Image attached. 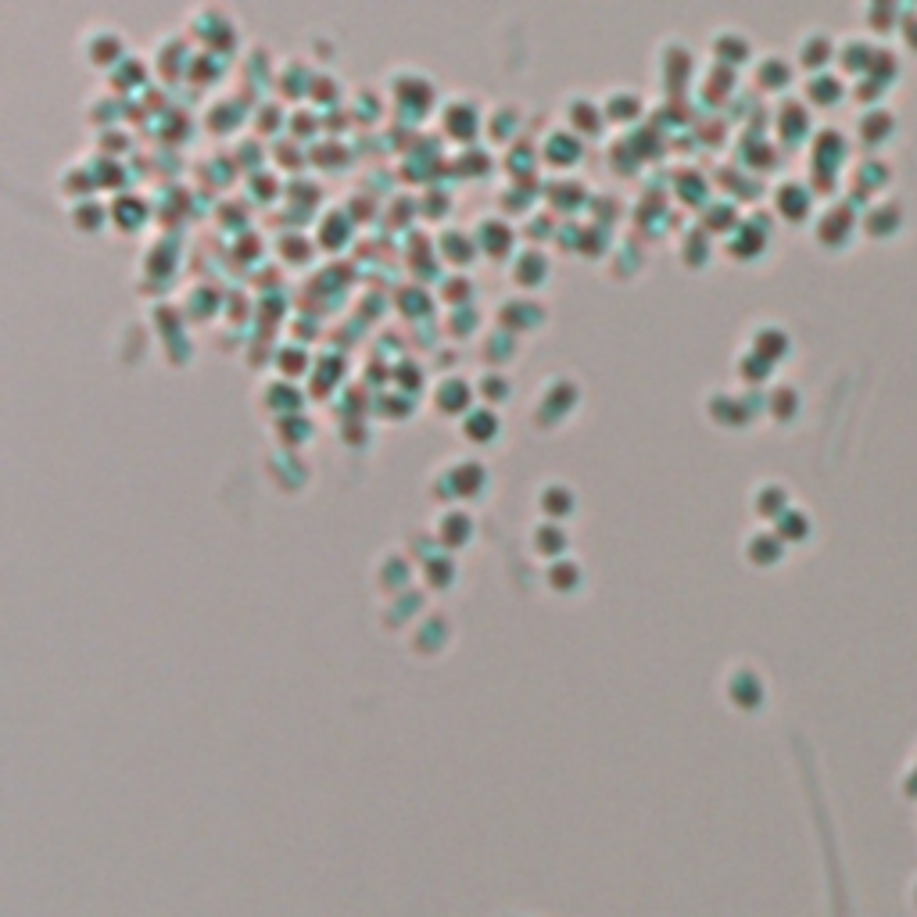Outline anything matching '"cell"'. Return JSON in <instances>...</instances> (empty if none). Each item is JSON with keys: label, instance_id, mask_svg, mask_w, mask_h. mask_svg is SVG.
I'll list each match as a JSON object with an SVG mask.
<instances>
[{"label": "cell", "instance_id": "1", "mask_svg": "<svg viewBox=\"0 0 917 917\" xmlns=\"http://www.w3.org/2000/svg\"><path fill=\"white\" fill-rule=\"evenodd\" d=\"M860 140L864 144H885V140L896 133V119H892L889 108H867L864 115H860Z\"/></svg>", "mask_w": 917, "mask_h": 917}, {"label": "cell", "instance_id": "2", "mask_svg": "<svg viewBox=\"0 0 917 917\" xmlns=\"http://www.w3.org/2000/svg\"><path fill=\"white\" fill-rule=\"evenodd\" d=\"M849 233H853V215L846 212V205L828 208V212L821 215V223H817V237H821L824 244H846Z\"/></svg>", "mask_w": 917, "mask_h": 917}, {"label": "cell", "instance_id": "3", "mask_svg": "<svg viewBox=\"0 0 917 917\" xmlns=\"http://www.w3.org/2000/svg\"><path fill=\"white\" fill-rule=\"evenodd\" d=\"M903 226V208L896 201H875V208L867 212V233L871 237H892Z\"/></svg>", "mask_w": 917, "mask_h": 917}, {"label": "cell", "instance_id": "4", "mask_svg": "<svg viewBox=\"0 0 917 917\" xmlns=\"http://www.w3.org/2000/svg\"><path fill=\"white\" fill-rule=\"evenodd\" d=\"M842 94H846V86L839 83L835 76H828V72H817L814 79H810V86H806V97L810 101H817V104H835V101H842Z\"/></svg>", "mask_w": 917, "mask_h": 917}, {"label": "cell", "instance_id": "5", "mask_svg": "<svg viewBox=\"0 0 917 917\" xmlns=\"http://www.w3.org/2000/svg\"><path fill=\"white\" fill-rule=\"evenodd\" d=\"M799 54H803V61L810 65V69H814V65L821 69L824 61L835 54V43H832V36H828V33H810L803 43H799Z\"/></svg>", "mask_w": 917, "mask_h": 917}, {"label": "cell", "instance_id": "6", "mask_svg": "<svg viewBox=\"0 0 917 917\" xmlns=\"http://www.w3.org/2000/svg\"><path fill=\"white\" fill-rule=\"evenodd\" d=\"M778 208L785 215H799L810 208V194L803 190V183H785V187L778 190Z\"/></svg>", "mask_w": 917, "mask_h": 917}, {"label": "cell", "instance_id": "7", "mask_svg": "<svg viewBox=\"0 0 917 917\" xmlns=\"http://www.w3.org/2000/svg\"><path fill=\"white\" fill-rule=\"evenodd\" d=\"M749 556L760 559V563H771V559L781 556V538L771 531L753 534V538H749Z\"/></svg>", "mask_w": 917, "mask_h": 917}, {"label": "cell", "instance_id": "8", "mask_svg": "<svg viewBox=\"0 0 917 917\" xmlns=\"http://www.w3.org/2000/svg\"><path fill=\"white\" fill-rule=\"evenodd\" d=\"M789 348V337L781 334L778 326H767V337H763V344H756V352H763V355H781Z\"/></svg>", "mask_w": 917, "mask_h": 917}, {"label": "cell", "instance_id": "9", "mask_svg": "<svg viewBox=\"0 0 917 917\" xmlns=\"http://www.w3.org/2000/svg\"><path fill=\"white\" fill-rule=\"evenodd\" d=\"M771 402H778V405H774V409H781V416H785V412H789V416H792V412L799 409V395H796V391H792V387H781V391L771 398Z\"/></svg>", "mask_w": 917, "mask_h": 917}, {"label": "cell", "instance_id": "10", "mask_svg": "<svg viewBox=\"0 0 917 917\" xmlns=\"http://www.w3.org/2000/svg\"><path fill=\"white\" fill-rule=\"evenodd\" d=\"M903 36H907L910 47L917 51V18H914V22H903Z\"/></svg>", "mask_w": 917, "mask_h": 917}]
</instances>
